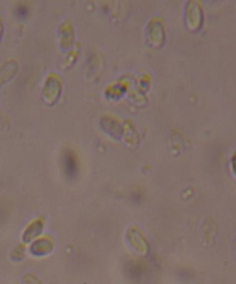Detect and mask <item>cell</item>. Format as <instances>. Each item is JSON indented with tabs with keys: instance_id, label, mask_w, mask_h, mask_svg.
I'll return each instance as SVG.
<instances>
[{
	"instance_id": "3",
	"label": "cell",
	"mask_w": 236,
	"mask_h": 284,
	"mask_svg": "<svg viewBox=\"0 0 236 284\" xmlns=\"http://www.w3.org/2000/svg\"><path fill=\"white\" fill-rule=\"evenodd\" d=\"M24 281H25V284H41V282L39 281V279L34 275H32V274L25 275Z\"/></svg>"
},
{
	"instance_id": "1",
	"label": "cell",
	"mask_w": 236,
	"mask_h": 284,
	"mask_svg": "<svg viewBox=\"0 0 236 284\" xmlns=\"http://www.w3.org/2000/svg\"><path fill=\"white\" fill-rule=\"evenodd\" d=\"M43 222L40 220H34L32 224L28 227L27 230L25 231L23 235V239L25 242H30L33 238L37 237L43 231Z\"/></svg>"
},
{
	"instance_id": "4",
	"label": "cell",
	"mask_w": 236,
	"mask_h": 284,
	"mask_svg": "<svg viewBox=\"0 0 236 284\" xmlns=\"http://www.w3.org/2000/svg\"><path fill=\"white\" fill-rule=\"evenodd\" d=\"M2 22H1V20H0V38H1V34H2Z\"/></svg>"
},
{
	"instance_id": "2",
	"label": "cell",
	"mask_w": 236,
	"mask_h": 284,
	"mask_svg": "<svg viewBox=\"0 0 236 284\" xmlns=\"http://www.w3.org/2000/svg\"><path fill=\"white\" fill-rule=\"evenodd\" d=\"M53 248V245L51 241L46 239H42L36 242L34 245H32V253L34 255H45L50 252Z\"/></svg>"
}]
</instances>
